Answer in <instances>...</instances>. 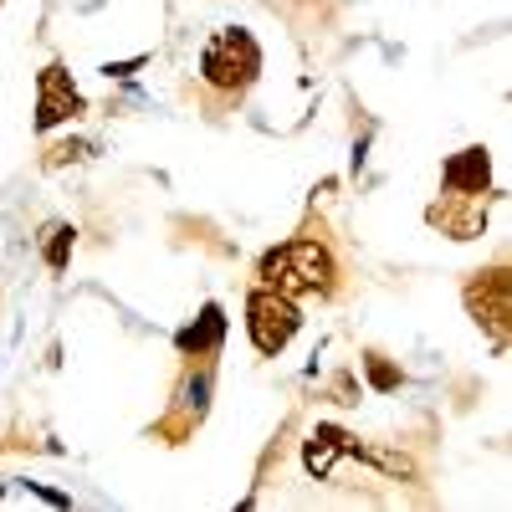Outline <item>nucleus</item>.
<instances>
[{
  "instance_id": "9b49d317",
  "label": "nucleus",
  "mask_w": 512,
  "mask_h": 512,
  "mask_svg": "<svg viewBox=\"0 0 512 512\" xmlns=\"http://www.w3.org/2000/svg\"><path fill=\"white\" fill-rule=\"evenodd\" d=\"M88 149H93V144H62V149H52V154H47V164H67V159H88Z\"/></svg>"
},
{
  "instance_id": "7ed1b4c3",
  "label": "nucleus",
  "mask_w": 512,
  "mask_h": 512,
  "mask_svg": "<svg viewBox=\"0 0 512 512\" xmlns=\"http://www.w3.org/2000/svg\"><path fill=\"white\" fill-rule=\"evenodd\" d=\"M297 328H303V313H297L292 297H282V292L256 282V292L246 297V338H251V349L277 359L297 338Z\"/></svg>"
},
{
  "instance_id": "0eeeda50",
  "label": "nucleus",
  "mask_w": 512,
  "mask_h": 512,
  "mask_svg": "<svg viewBox=\"0 0 512 512\" xmlns=\"http://www.w3.org/2000/svg\"><path fill=\"white\" fill-rule=\"evenodd\" d=\"M344 451H354V441H349L344 431H338V425H318L313 441H308V472L328 477V472H333V461L344 456Z\"/></svg>"
},
{
  "instance_id": "f8f14e48",
  "label": "nucleus",
  "mask_w": 512,
  "mask_h": 512,
  "mask_svg": "<svg viewBox=\"0 0 512 512\" xmlns=\"http://www.w3.org/2000/svg\"><path fill=\"white\" fill-rule=\"evenodd\" d=\"M0 6H6V0H0Z\"/></svg>"
},
{
  "instance_id": "f257e3e1",
  "label": "nucleus",
  "mask_w": 512,
  "mask_h": 512,
  "mask_svg": "<svg viewBox=\"0 0 512 512\" xmlns=\"http://www.w3.org/2000/svg\"><path fill=\"white\" fill-rule=\"evenodd\" d=\"M256 282L282 297H328L338 287V256L323 236H292L256 262Z\"/></svg>"
},
{
  "instance_id": "f03ea898",
  "label": "nucleus",
  "mask_w": 512,
  "mask_h": 512,
  "mask_svg": "<svg viewBox=\"0 0 512 512\" xmlns=\"http://www.w3.org/2000/svg\"><path fill=\"white\" fill-rule=\"evenodd\" d=\"M256 72H262V47L251 41V31L241 26H226L205 41V52H200V82L205 88H216L221 98H241Z\"/></svg>"
},
{
  "instance_id": "20e7f679",
  "label": "nucleus",
  "mask_w": 512,
  "mask_h": 512,
  "mask_svg": "<svg viewBox=\"0 0 512 512\" xmlns=\"http://www.w3.org/2000/svg\"><path fill=\"white\" fill-rule=\"evenodd\" d=\"M82 108V93H77V82H72V72L62 67V62H47L41 67V77H36V134H52L57 123H67V118H77Z\"/></svg>"
},
{
  "instance_id": "1a4fd4ad",
  "label": "nucleus",
  "mask_w": 512,
  "mask_h": 512,
  "mask_svg": "<svg viewBox=\"0 0 512 512\" xmlns=\"http://www.w3.org/2000/svg\"><path fill=\"white\" fill-rule=\"evenodd\" d=\"M72 226H47V241H41V251H47V267L52 272H62L67 267V251H72Z\"/></svg>"
},
{
  "instance_id": "9d476101",
  "label": "nucleus",
  "mask_w": 512,
  "mask_h": 512,
  "mask_svg": "<svg viewBox=\"0 0 512 512\" xmlns=\"http://www.w3.org/2000/svg\"><path fill=\"white\" fill-rule=\"evenodd\" d=\"M364 364H369V374H374V384H379V390H395V384H400V369H390V364H384V354H369Z\"/></svg>"
},
{
  "instance_id": "6e6552de",
  "label": "nucleus",
  "mask_w": 512,
  "mask_h": 512,
  "mask_svg": "<svg viewBox=\"0 0 512 512\" xmlns=\"http://www.w3.org/2000/svg\"><path fill=\"white\" fill-rule=\"evenodd\" d=\"M221 333H226V318H221V308H216V303H210V308L200 313V328H185V333H180V354L205 359L210 349L221 344Z\"/></svg>"
},
{
  "instance_id": "423d86ee",
  "label": "nucleus",
  "mask_w": 512,
  "mask_h": 512,
  "mask_svg": "<svg viewBox=\"0 0 512 512\" xmlns=\"http://www.w3.org/2000/svg\"><path fill=\"white\" fill-rule=\"evenodd\" d=\"M441 185H446V195L482 200V195H487V185H492V154H487L482 144L451 154V159H446V169H441Z\"/></svg>"
},
{
  "instance_id": "39448f33",
  "label": "nucleus",
  "mask_w": 512,
  "mask_h": 512,
  "mask_svg": "<svg viewBox=\"0 0 512 512\" xmlns=\"http://www.w3.org/2000/svg\"><path fill=\"white\" fill-rule=\"evenodd\" d=\"M466 303H472L477 323H487L492 338L502 344V338H507V318H512V287H507V272H502V267L477 272V282L466 287Z\"/></svg>"
}]
</instances>
